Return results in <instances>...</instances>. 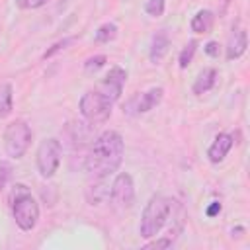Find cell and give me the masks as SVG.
<instances>
[{"label":"cell","mask_w":250,"mask_h":250,"mask_svg":"<svg viewBox=\"0 0 250 250\" xmlns=\"http://www.w3.org/2000/svg\"><path fill=\"white\" fill-rule=\"evenodd\" d=\"M123 160V139L117 131H105L102 133L88 156H86V172L94 180H102L109 174H113Z\"/></svg>","instance_id":"6da1fadb"},{"label":"cell","mask_w":250,"mask_h":250,"mask_svg":"<svg viewBox=\"0 0 250 250\" xmlns=\"http://www.w3.org/2000/svg\"><path fill=\"white\" fill-rule=\"evenodd\" d=\"M172 209V201L164 195H152L148 199V203L143 209V217H141V225H139V234L143 238H152L160 232V229L164 227V223L168 221Z\"/></svg>","instance_id":"7a4b0ae2"},{"label":"cell","mask_w":250,"mask_h":250,"mask_svg":"<svg viewBox=\"0 0 250 250\" xmlns=\"http://www.w3.org/2000/svg\"><path fill=\"white\" fill-rule=\"evenodd\" d=\"M12 213L16 219V225L21 230H31L39 221V205L35 197L29 193L27 186L16 184L12 191Z\"/></svg>","instance_id":"3957f363"},{"label":"cell","mask_w":250,"mask_h":250,"mask_svg":"<svg viewBox=\"0 0 250 250\" xmlns=\"http://www.w3.org/2000/svg\"><path fill=\"white\" fill-rule=\"evenodd\" d=\"M29 143H31V129L25 121L18 119L6 127L4 148L10 158H21L25 154V150L29 148Z\"/></svg>","instance_id":"277c9868"},{"label":"cell","mask_w":250,"mask_h":250,"mask_svg":"<svg viewBox=\"0 0 250 250\" xmlns=\"http://www.w3.org/2000/svg\"><path fill=\"white\" fill-rule=\"evenodd\" d=\"M111 100L102 94V92H86L80 98V113L90 121V123H104L111 115Z\"/></svg>","instance_id":"5b68a950"},{"label":"cell","mask_w":250,"mask_h":250,"mask_svg":"<svg viewBox=\"0 0 250 250\" xmlns=\"http://www.w3.org/2000/svg\"><path fill=\"white\" fill-rule=\"evenodd\" d=\"M61 152H62V146L57 139L41 141L37 148V170L43 178H51L57 172L61 164Z\"/></svg>","instance_id":"8992f818"},{"label":"cell","mask_w":250,"mask_h":250,"mask_svg":"<svg viewBox=\"0 0 250 250\" xmlns=\"http://www.w3.org/2000/svg\"><path fill=\"white\" fill-rule=\"evenodd\" d=\"M133 201H135V186H133V178L125 172H121L113 184H111V203L119 209V211H125V209H131L133 207Z\"/></svg>","instance_id":"52a82bcc"},{"label":"cell","mask_w":250,"mask_h":250,"mask_svg":"<svg viewBox=\"0 0 250 250\" xmlns=\"http://www.w3.org/2000/svg\"><path fill=\"white\" fill-rule=\"evenodd\" d=\"M125 80H127V72H125L121 66H113V68L105 74V78H104V82H102V86H100V92L105 94L111 102H115V100H119V96H121V92H123Z\"/></svg>","instance_id":"ba28073f"},{"label":"cell","mask_w":250,"mask_h":250,"mask_svg":"<svg viewBox=\"0 0 250 250\" xmlns=\"http://www.w3.org/2000/svg\"><path fill=\"white\" fill-rule=\"evenodd\" d=\"M248 47V35L242 27H232L230 35H229V41H227V59L229 61H234L238 57L244 55Z\"/></svg>","instance_id":"9c48e42d"},{"label":"cell","mask_w":250,"mask_h":250,"mask_svg":"<svg viewBox=\"0 0 250 250\" xmlns=\"http://www.w3.org/2000/svg\"><path fill=\"white\" fill-rule=\"evenodd\" d=\"M232 143H234V137L230 133H219L213 141V145L209 146L207 150V156L213 164H219L223 162V158L229 154V150L232 148Z\"/></svg>","instance_id":"30bf717a"},{"label":"cell","mask_w":250,"mask_h":250,"mask_svg":"<svg viewBox=\"0 0 250 250\" xmlns=\"http://www.w3.org/2000/svg\"><path fill=\"white\" fill-rule=\"evenodd\" d=\"M162 96H164V90L158 86V88H150V90L145 92L143 96L133 98L129 104H135V111H137V113H146V111L154 109V107L162 102Z\"/></svg>","instance_id":"8fae6325"},{"label":"cell","mask_w":250,"mask_h":250,"mask_svg":"<svg viewBox=\"0 0 250 250\" xmlns=\"http://www.w3.org/2000/svg\"><path fill=\"white\" fill-rule=\"evenodd\" d=\"M168 47H170L168 33H166L164 29L156 31V33L152 35V41H150V51H148V59H150V62L158 64V62H160V61L166 57Z\"/></svg>","instance_id":"7c38bea8"},{"label":"cell","mask_w":250,"mask_h":250,"mask_svg":"<svg viewBox=\"0 0 250 250\" xmlns=\"http://www.w3.org/2000/svg\"><path fill=\"white\" fill-rule=\"evenodd\" d=\"M215 82H217V70L215 68H203L199 74H197V78H195V82H193V94H205V92H209L213 86H215Z\"/></svg>","instance_id":"4fadbf2b"},{"label":"cell","mask_w":250,"mask_h":250,"mask_svg":"<svg viewBox=\"0 0 250 250\" xmlns=\"http://www.w3.org/2000/svg\"><path fill=\"white\" fill-rule=\"evenodd\" d=\"M213 21H215L213 12H209V10H199V12L191 18V29H193L195 33H207V31H211Z\"/></svg>","instance_id":"5bb4252c"},{"label":"cell","mask_w":250,"mask_h":250,"mask_svg":"<svg viewBox=\"0 0 250 250\" xmlns=\"http://www.w3.org/2000/svg\"><path fill=\"white\" fill-rule=\"evenodd\" d=\"M12 98H14L12 86L10 84H0V119L8 117L12 113V107H14Z\"/></svg>","instance_id":"9a60e30c"},{"label":"cell","mask_w":250,"mask_h":250,"mask_svg":"<svg viewBox=\"0 0 250 250\" xmlns=\"http://www.w3.org/2000/svg\"><path fill=\"white\" fill-rule=\"evenodd\" d=\"M115 37H117V25L111 23V21L100 25L98 31H96V41H98V43H109V41H113Z\"/></svg>","instance_id":"2e32d148"},{"label":"cell","mask_w":250,"mask_h":250,"mask_svg":"<svg viewBox=\"0 0 250 250\" xmlns=\"http://www.w3.org/2000/svg\"><path fill=\"white\" fill-rule=\"evenodd\" d=\"M195 49H197V43H195V41H189V43L182 49V53H180V57H178V62H180L182 68H186V66L191 62V59H193V55H195Z\"/></svg>","instance_id":"e0dca14e"},{"label":"cell","mask_w":250,"mask_h":250,"mask_svg":"<svg viewBox=\"0 0 250 250\" xmlns=\"http://www.w3.org/2000/svg\"><path fill=\"white\" fill-rule=\"evenodd\" d=\"M105 61H107V57H105V55H94V57L86 59V62H84V70H86L88 74L98 72V70L105 64Z\"/></svg>","instance_id":"ac0fdd59"},{"label":"cell","mask_w":250,"mask_h":250,"mask_svg":"<svg viewBox=\"0 0 250 250\" xmlns=\"http://www.w3.org/2000/svg\"><path fill=\"white\" fill-rule=\"evenodd\" d=\"M164 6H166V0H146L145 4V10L148 16L152 18H160L164 14Z\"/></svg>","instance_id":"d6986e66"},{"label":"cell","mask_w":250,"mask_h":250,"mask_svg":"<svg viewBox=\"0 0 250 250\" xmlns=\"http://www.w3.org/2000/svg\"><path fill=\"white\" fill-rule=\"evenodd\" d=\"M74 41H76V37H64L62 41H57V43H55L51 49H47V51L43 53V59H49V57H53L55 53H59V51H62V49H66V47H68V45H72Z\"/></svg>","instance_id":"ffe728a7"},{"label":"cell","mask_w":250,"mask_h":250,"mask_svg":"<svg viewBox=\"0 0 250 250\" xmlns=\"http://www.w3.org/2000/svg\"><path fill=\"white\" fill-rule=\"evenodd\" d=\"M170 246H172V238H156L148 242L145 248H170Z\"/></svg>","instance_id":"44dd1931"},{"label":"cell","mask_w":250,"mask_h":250,"mask_svg":"<svg viewBox=\"0 0 250 250\" xmlns=\"http://www.w3.org/2000/svg\"><path fill=\"white\" fill-rule=\"evenodd\" d=\"M16 2H18L20 8H39V6H43L47 0H16Z\"/></svg>","instance_id":"7402d4cb"},{"label":"cell","mask_w":250,"mask_h":250,"mask_svg":"<svg viewBox=\"0 0 250 250\" xmlns=\"http://www.w3.org/2000/svg\"><path fill=\"white\" fill-rule=\"evenodd\" d=\"M205 53H207L209 57H219V43H217V41H209V43L205 45Z\"/></svg>","instance_id":"603a6c76"},{"label":"cell","mask_w":250,"mask_h":250,"mask_svg":"<svg viewBox=\"0 0 250 250\" xmlns=\"http://www.w3.org/2000/svg\"><path fill=\"white\" fill-rule=\"evenodd\" d=\"M8 178H10V166L8 164H0V188H4Z\"/></svg>","instance_id":"cb8c5ba5"},{"label":"cell","mask_w":250,"mask_h":250,"mask_svg":"<svg viewBox=\"0 0 250 250\" xmlns=\"http://www.w3.org/2000/svg\"><path fill=\"white\" fill-rule=\"evenodd\" d=\"M219 213H221V203H219V201H213V203L207 207V211H205L207 217H215V215H219Z\"/></svg>","instance_id":"d4e9b609"},{"label":"cell","mask_w":250,"mask_h":250,"mask_svg":"<svg viewBox=\"0 0 250 250\" xmlns=\"http://www.w3.org/2000/svg\"><path fill=\"white\" fill-rule=\"evenodd\" d=\"M244 232V229L242 227H238V229H232V236H240Z\"/></svg>","instance_id":"484cf974"}]
</instances>
